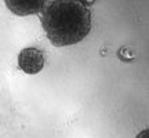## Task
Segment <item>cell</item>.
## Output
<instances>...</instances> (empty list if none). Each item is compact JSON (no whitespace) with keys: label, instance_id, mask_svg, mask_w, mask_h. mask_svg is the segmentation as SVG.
Segmentation results:
<instances>
[{"label":"cell","instance_id":"obj_1","mask_svg":"<svg viewBox=\"0 0 149 138\" xmlns=\"http://www.w3.org/2000/svg\"><path fill=\"white\" fill-rule=\"evenodd\" d=\"M91 3L51 1L42 10V25L57 47L81 42L91 29Z\"/></svg>","mask_w":149,"mask_h":138},{"label":"cell","instance_id":"obj_2","mask_svg":"<svg viewBox=\"0 0 149 138\" xmlns=\"http://www.w3.org/2000/svg\"><path fill=\"white\" fill-rule=\"evenodd\" d=\"M19 68L28 75H36L44 66V53L39 48L26 47L18 55Z\"/></svg>","mask_w":149,"mask_h":138},{"label":"cell","instance_id":"obj_3","mask_svg":"<svg viewBox=\"0 0 149 138\" xmlns=\"http://www.w3.org/2000/svg\"><path fill=\"white\" fill-rule=\"evenodd\" d=\"M6 6L17 15H28V14H37L44 8L46 1H6Z\"/></svg>","mask_w":149,"mask_h":138},{"label":"cell","instance_id":"obj_4","mask_svg":"<svg viewBox=\"0 0 149 138\" xmlns=\"http://www.w3.org/2000/svg\"><path fill=\"white\" fill-rule=\"evenodd\" d=\"M137 138H149V131H148V130H144L141 134H138V135H137Z\"/></svg>","mask_w":149,"mask_h":138}]
</instances>
